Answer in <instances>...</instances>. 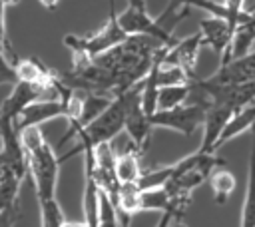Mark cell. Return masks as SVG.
<instances>
[{
    "instance_id": "1",
    "label": "cell",
    "mask_w": 255,
    "mask_h": 227,
    "mask_svg": "<svg viewBox=\"0 0 255 227\" xmlns=\"http://www.w3.org/2000/svg\"><path fill=\"white\" fill-rule=\"evenodd\" d=\"M163 44L151 36H129L116 48L84 62L72 64L64 74H58L62 84L108 98H118L137 86L153 66L155 54Z\"/></svg>"
},
{
    "instance_id": "2",
    "label": "cell",
    "mask_w": 255,
    "mask_h": 227,
    "mask_svg": "<svg viewBox=\"0 0 255 227\" xmlns=\"http://www.w3.org/2000/svg\"><path fill=\"white\" fill-rule=\"evenodd\" d=\"M20 139L28 157V177L32 179L36 199H54L58 187V173H60V155L52 149L46 141L40 125L26 127L20 131Z\"/></svg>"
},
{
    "instance_id": "3",
    "label": "cell",
    "mask_w": 255,
    "mask_h": 227,
    "mask_svg": "<svg viewBox=\"0 0 255 227\" xmlns=\"http://www.w3.org/2000/svg\"><path fill=\"white\" fill-rule=\"evenodd\" d=\"M141 90V82L137 86H133L131 90H128L126 94L118 96L112 100V104L92 121L88 123L78 135H76V145L60 155V161L64 163L66 159H70L76 153H86L88 149H96L102 143H112L114 137H118L124 129H126V115H128V108L133 100V96Z\"/></svg>"
},
{
    "instance_id": "4",
    "label": "cell",
    "mask_w": 255,
    "mask_h": 227,
    "mask_svg": "<svg viewBox=\"0 0 255 227\" xmlns=\"http://www.w3.org/2000/svg\"><path fill=\"white\" fill-rule=\"evenodd\" d=\"M108 22L98 28L96 32L92 34H86V36H78V34H68L64 38V44L72 50V58H74V64H84L112 48H116L118 44L126 42L129 36L128 32L120 26V20H118V14H116V8H108Z\"/></svg>"
},
{
    "instance_id": "5",
    "label": "cell",
    "mask_w": 255,
    "mask_h": 227,
    "mask_svg": "<svg viewBox=\"0 0 255 227\" xmlns=\"http://www.w3.org/2000/svg\"><path fill=\"white\" fill-rule=\"evenodd\" d=\"M205 112H207L205 104L187 102L179 108L157 110L155 114L149 115V119H151L153 127H165V129H173V131L183 133V135H191L199 125L203 127Z\"/></svg>"
},
{
    "instance_id": "6",
    "label": "cell",
    "mask_w": 255,
    "mask_h": 227,
    "mask_svg": "<svg viewBox=\"0 0 255 227\" xmlns=\"http://www.w3.org/2000/svg\"><path fill=\"white\" fill-rule=\"evenodd\" d=\"M58 90L62 94V98L58 100H38L34 104H30L18 117L16 127L18 131L26 129V127H34V125H42L44 121L56 119V117H68V100L72 96V88L64 86L60 76H58Z\"/></svg>"
},
{
    "instance_id": "7",
    "label": "cell",
    "mask_w": 255,
    "mask_h": 227,
    "mask_svg": "<svg viewBox=\"0 0 255 227\" xmlns=\"http://www.w3.org/2000/svg\"><path fill=\"white\" fill-rule=\"evenodd\" d=\"M120 26L128 32V36H151L163 46H173L177 40L173 38V32L167 30L159 18H151L147 10L128 6L122 14H118Z\"/></svg>"
},
{
    "instance_id": "8",
    "label": "cell",
    "mask_w": 255,
    "mask_h": 227,
    "mask_svg": "<svg viewBox=\"0 0 255 227\" xmlns=\"http://www.w3.org/2000/svg\"><path fill=\"white\" fill-rule=\"evenodd\" d=\"M205 80L217 86H237V84L255 82V50H251L241 58L219 64V68Z\"/></svg>"
},
{
    "instance_id": "9",
    "label": "cell",
    "mask_w": 255,
    "mask_h": 227,
    "mask_svg": "<svg viewBox=\"0 0 255 227\" xmlns=\"http://www.w3.org/2000/svg\"><path fill=\"white\" fill-rule=\"evenodd\" d=\"M151 129H153L151 119L141 108V90H139L133 96V100H131V104L128 108V115H126V131L129 135L131 145L139 153H143L147 149L149 139H151Z\"/></svg>"
},
{
    "instance_id": "10",
    "label": "cell",
    "mask_w": 255,
    "mask_h": 227,
    "mask_svg": "<svg viewBox=\"0 0 255 227\" xmlns=\"http://www.w3.org/2000/svg\"><path fill=\"white\" fill-rule=\"evenodd\" d=\"M199 32H201V38H203V44L209 46L217 56L219 60L223 62L231 50V44H233V34L235 30L229 26V22L225 18H217V16H209V18H203L199 20ZM219 62V64H221Z\"/></svg>"
},
{
    "instance_id": "11",
    "label": "cell",
    "mask_w": 255,
    "mask_h": 227,
    "mask_svg": "<svg viewBox=\"0 0 255 227\" xmlns=\"http://www.w3.org/2000/svg\"><path fill=\"white\" fill-rule=\"evenodd\" d=\"M235 114L237 112H233L229 106H223V104H209L207 106L205 121H203V137H201V145H199L201 151H205V153L217 151L215 149L217 141Z\"/></svg>"
},
{
    "instance_id": "12",
    "label": "cell",
    "mask_w": 255,
    "mask_h": 227,
    "mask_svg": "<svg viewBox=\"0 0 255 227\" xmlns=\"http://www.w3.org/2000/svg\"><path fill=\"white\" fill-rule=\"evenodd\" d=\"M203 38H201V32H195L183 40H177L165 54L163 62L165 64H171V66H179L181 70L187 72L189 78H197L195 76V66H197V60H199V52L203 48Z\"/></svg>"
},
{
    "instance_id": "13",
    "label": "cell",
    "mask_w": 255,
    "mask_h": 227,
    "mask_svg": "<svg viewBox=\"0 0 255 227\" xmlns=\"http://www.w3.org/2000/svg\"><path fill=\"white\" fill-rule=\"evenodd\" d=\"M253 44H255V4L243 8V12H241V16L237 20V26H235L231 50H229L227 58L221 64L249 54L251 48H253Z\"/></svg>"
},
{
    "instance_id": "14",
    "label": "cell",
    "mask_w": 255,
    "mask_h": 227,
    "mask_svg": "<svg viewBox=\"0 0 255 227\" xmlns=\"http://www.w3.org/2000/svg\"><path fill=\"white\" fill-rule=\"evenodd\" d=\"M14 68H16L18 82H28V84L50 88V86L56 84V78H58V72L50 70L38 58H20Z\"/></svg>"
},
{
    "instance_id": "15",
    "label": "cell",
    "mask_w": 255,
    "mask_h": 227,
    "mask_svg": "<svg viewBox=\"0 0 255 227\" xmlns=\"http://www.w3.org/2000/svg\"><path fill=\"white\" fill-rule=\"evenodd\" d=\"M139 157H141V153L131 143L122 153H116V177H118L120 185L139 181V177L143 173V169L139 165Z\"/></svg>"
},
{
    "instance_id": "16",
    "label": "cell",
    "mask_w": 255,
    "mask_h": 227,
    "mask_svg": "<svg viewBox=\"0 0 255 227\" xmlns=\"http://www.w3.org/2000/svg\"><path fill=\"white\" fill-rule=\"evenodd\" d=\"M239 227H255V139L251 143L249 161H247V181H245Z\"/></svg>"
},
{
    "instance_id": "17",
    "label": "cell",
    "mask_w": 255,
    "mask_h": 227,
    "mask_svg": "<svg viewBox=\"0 0 255 227\" xmlns=\"http://www.w3.org/2000/svg\"><path fill=\"white\" fill-rule=\"evenodd\" d=\"M253 125H255V104L243 108L241 112H237V114L231 117V121H229L227 127L223 129V133H221V137H219L215 149H219V147H221L223 143H227L229 139H233V137H237V135H241V133H245V131H251Z\"/></svg>"
},
{
    "instance_id": "18",
    "label": "cell",
    "mask_w": 255,
    "mask_h": 227,
    "mask_svg": "<svg viewBox=\"0 0 255 227\" xmlns=\"http://www.w3.org/2000/svg\"><path fill=\"white\" fill-rule=\"evenodd\" d=\"M191 98V82L177 84V86H163L159 88L157 96V110H171L187 104Z\"/></svg>"
},
{
    "instance_id": "19",
    "label": "cell",
    "mask_w": 255,
    "mask_h": 227,
    "mask_svg": "<svg viewBox=\"0 0 255 227\" xmlns=\"http://www.w3.org/2000/svg\"><path fill=\"white\" fill-rule=\"evenodd\" d=\"M209 185H211L215 203H217V205H223V203L229 199V195L235 191L237 181H235V175H233L229 169L219 167V169H215V171L211 173V177H209Z\"/></svg>"
},
{
    "instance_id": "20",
    "label": "cell",
    "mask_w": 255,
    "mask_h": 227,
    "mask_svg": "<svg viewBox=\"0 0 255 227\" xmlns=\"http://www.w3.org/2000/svg\"><path fill=\"white\" fill-rule=\"evenodd\" d=\"M141 211H173L171 209V195L165 187L155 189H141Z\"/></svg>"
},
{
    "instance_id": "21",
    "label": "cell",
    "mask_w": 255,
    "mask_h": 227,
    "mask_svg": "<svg viewBox=\"0 0 255 227\" xmlns=\"http://www.w3.org/2000/svg\"><path fill=\"white\" fill-rule=\"evenodd\" d=\"M38 205H40V227H64L66 217L56 197L38 201Z\"/></svg>"
},
{
    "instance_id": "22",
    "label": "cell",
    "mask_w": 255,
    "mask_h": 227,
    "mask_svg": "<svg viewBox=\"0 0 255 227\" xmlns=\"http://www.w3.org/2000/svg\"><path fill=\"white\" fill-rule=\"evenodd\" d=\"M24 179L20 177H6L0 183V209H14L18 205V195H20V185Z\"/></svg>"
},
{
    "instance_id": "23",
    "label": "cell",
    "mask_w": 255,
    "mask_h": 227,
    "mask_svg": "<svg viewBox=\"0 0 255 227\" xmlns=\"http://www.w3.org/2000/svg\"><path fill=\"white\" fill-rule=\"evenodd\" d=\"M0 74L6 76V78H12L16 84H18V78H16V68L12 64V60L6 56V52L0 48Z\"/></svg>"
},
{
    "instance_id": "24",
    "label": "cell",
    "mask_w": 255,
    "mask_h": 227,
    "mask_svg": "<svg viewBox=\"0 0 255 227\" xmlns=\"http://www.w3.org/2000/svg\"><path fill=\"white\" fill-rule=\"evenodd\" d=\"M20 217V207L14 209H0V227H14Z\"/></svg>"
},
{
    "instance_id": "25",
    "label": "cell",
    "mask_w": 255,
    "mask_h": 227,
    "mask_svg": "<svg viewBox=\"0 0 255 227\" xmlns=\"http://www.w3.org/2000/svg\"><path fill=\"white\" fill-rule=\"evenodd\" d=\"M18 177L16 173H14V169H12V163H10V157L6 155V151L0 147V183L6 179V177Z\"/></svg>"
},
{
    "instance_id": "26",
    "label": "cell",
    "mask_w": 255,
    "mask_h": 227,
    "mask_svg": "<svg viewBox=\"0 0 255 227\" xmlns=\"http://www.w3.org/2000/svg\"><path fill=\"white\" fill-rule=\"evenodd\" d=\"M173 217H175L173 211H165V213H161V217H159V221H157L155 227H169L171 221H173Z\"/></svg>"
},
{
    "instance_id": "27",
    "label": "cell",
    "mask_w": 255,
    "mask_h": 227,
    "mask_svg": "<svg viewBox=\"0 0 255 227\" xmlns=\"http://www.w3.org/2000/svg\"><path fill=\"white\" fill-rule=\"evenodd\" d=\"M44 8H48V10H56L58 8V4H60V0H38Z\"/></svg>"
},
{
    "instance_id": "28",
    "label": "cell",
    "mask_w": 255,
    "mask_h": 227,
    "mask_svg": "<svg viewBox=\"0 0 255 227\" xmlns=\"http://www.w3.org/2000/svg\"><path fill=\"white\" fill-rule=\"evenodd\" d=\"M169 227H185V223H183V215H175Z\"/></svg>"
},
{
    "instance_id": "29",
    "label": "cell",
    "mask_w": 255,
    "mask_h": 227,
    "mask_svg": "<svg viewBox=\"0 0 255 227\" xmlns=\"http://www.w3.org/2000/svg\"><path fill=\"white\" fill-rule=\"evenodd\" d=\"M129 4L128 6H133V8H141V10H147L145 8V0H128Z\"/></svg>"
},
{
    "instance_id": "30",
    "label": "cell",
    "mask_w": 255,
    "mask_h": 227,
    "mask_svg": "<svg viewBox=\"0 0 255 227\" xmlns=\"http://www.w3.org/2000/svg\"><path fill=\"white\" fill-rule=\"evenodd\" d=\"M64 227H90V225H88L86 221H82V223H70V221H66Z\"/></svg>"
},
{
    "instance_id": "31",
    "label": "cell",
    "mask_w": 255,
    "mask_h": 227,
    "mask_svg": "<svg viewBox=\"0 0 255 227\" xmlns=\"http://www.w3.org/2000/svg\"><path fill=\"white\" fill-rule=\"evenodd\" d=\"M4 84H10V86H14L16 82H14L12 78H6V76H2V74H0V86H4Z\"/></svg>"
},
{
    "instance_id": "32",
    "label": "cell",
    "mask_w": 255,
    "mask_h": 227,
    "mask_svg": "<svg viewBox=\"0 0 255 227\" xmlns=\"http://www.w3.org/2000/svg\"><path fill=\"white\" fill-rule=\"evenodd\" d=\"M4 2H6V6L10 8V6H16V4L20 2V0H4Z\"/></svg>"
},
{
    "instance_id": "33",
    "label": "cell",
    "mask_w": 255,
    "mask_h": 227,
    "mask_svg": "<svg viewBox=\"0 0 255 227\" xmlns=\"http://www.w3.org/2000/svg\"><path fill=\"white\" fill-rule=\"evenodd\" d=\"M253 139H255V137H253Z\"/></svg>"
}]
</instances>
